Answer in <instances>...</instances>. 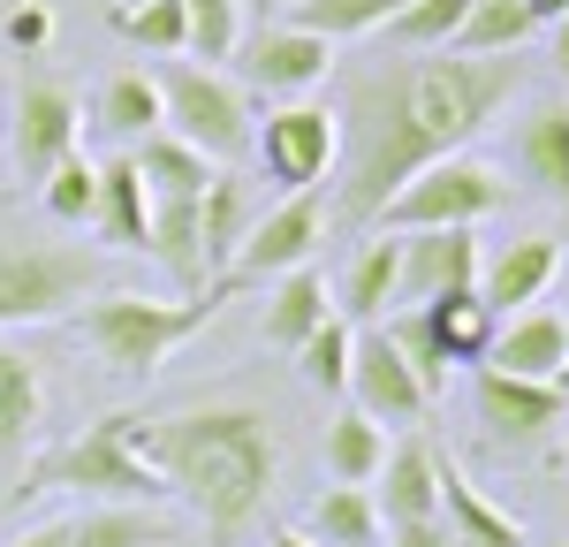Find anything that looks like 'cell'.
Listing matches in <instances>:
<instances>
[{"mask_svg": "<svg viewBox=\"0 0 569 547\" xmlns=\"http://www.w3.org/2000/svg\"><path fill=\"white\" fill-rule=\"evenodd\" d=\"M525 91L517 53H395L380 69H357L335 122H342V198L335 228L380 221L402 182L448 152H471V137Z\"/></svg>", "mask_w": 569, "mask_h": 547, "instance_id": "1", "label": "cell"}, {"mask_svg": "<svg viewBox=\"0 0 569 547\" xmlns=\"http://www.w3.org/2000/svg\"><path fill=\"white\" fill-rule=\"evenodd\" d=\"M130 449L168 479V501L198 517L206 547H243L259 533L273 479H281V441L273 418L251 404H198L168 418H137Z\"/></svg>", "mask_w": 569, "mask_h": 547, "instance_id": "2", "label": "cell"}, {"mask_svg": "<svg viewBox=\"0 0 569 547\" xmlns=\"http://www.w3.org/2000/svg\"><path fill=\"white\" fill-rule=\"evenodd\" d=\"M130 426H137V410H107L84 434L39 449L16 471V495H84V501H114V509H160L168 479L130 449Z\"/></svg>", "mask_w": 569, "mask_h": 547, "instance_id": "3", "label": "cell"}, {"mask_svg": "<svg viewBox=\"0 0 569 547\" xmlns=\"http://www.w3.org/2000/svg\"><path fill=\"white\" fill-rule=\"evenodd\" d=\"M228 297H236L228 281H206V289L182 297V305H168V297H137V289H99V297L77 305V327H84L91 358L107 365V372L144 380V372H160V365L176 358V350L220 312V305H228Z\"/></svg>", "mask_w": 569, "mask_h": 547, "instance_id": "4", "label": "cell"}, {"mask_svg": "<svg viewBox=\"0 0 569 547\" xmlns=\"http://www.w3.org/2000/svg\"><path fill=\"white\" fill-rule=\"evenodd\" d=\"M509 206V176L479 160V152H448L433 168H418V176L395 190L388 206H380V236H426V228H479L486 213H501Z\"/></svg>", "mask_w": 569, "mask_h": 547, "instance_id": "5", "label": "cell"}, {"mask_svg": "<svg viewBox=\"0 0 569 547\" xmlns=\"http://www.w3.org/2000/svg\"><path fill=\"white\" fill-rule=\"evenodd\" d=\"M160 130H176L182 145H198L213 168H236V160H251V99L236 77H220L206 61H168L160 77Z\"/></svg>", "mask_w": 569, "mask_h": 547, "instance_id": "6", "label": "cell"}, {"mask_svg": "<svg viewBox=\"0 0 569 547\" xmlns=\"http://www.w3.org/2000/svg\"><path fill=\"white\" fill-rule=\"evenodd\" d=\"M99 297V259L77 243H0V327H46Z\"/></svg>", "mask_w": 569, "mask_h": 547, "instance_id": "7", "label": "cell"}, {"mask_svg": "<svg viewBox=\"0 0 569 547\" xmlns=\"http://www.w3.org/2000/svg\"><path fill=\"white\" fill-rule=\"evenodd\" d=\"M251 160L266 168V182H273L281 198L319 190V182L335 176V160H342V122H335V107H319V99H281L266 122H251Z\"/></svg>", "mask_w": 569, "mask_h": 547, "instance_id": "8", "label": "cell"}, {"mask_svg": "<svg viewBox=\"0 0 569 547\" xmlns=\"http://www.w3.org/2000/svg\"><path fill=\"white\" fill-rule=\"evenodd\" d=\"M327 243V206H319V190H297V198H281V206H266L259 228L243 236V251L228 259V289H259V281H281V274L311 267V251Z\"/></svg>", "mask_w": 569, "mask_h": 547, "instance_id": "9", "label": "cell"}, {"mask_svg": "<svg viewBox=\"0 0 569 547\" xmlns=\"http://www.w3.org/2000/svg\"><path fill=\"white\" fill-rule=\"evenodd\" d=\"M8 152H16V176L23 182H46L77 152V91L61 84V77H23V84H16Z\"/></svg>", "mask_w": 569, "mask_h": 547, "instance_id": "10", "label": "cell"}, {"mask_svg": "<svg viewBox=\"0 0 569 547\" xmlns=\"http://www.w3.org/2000/svg\"><path fill=\"white\" fill-rule=\"evenodd\" d=\"M471 404H479V426H486L493 449H539L569 418L555 380H517V372H493V365L471 372Z\"/></svg>", "mask_w": 569, "mask_h": 547, "instance_id": "11", "label": "cell"}, {"mask_svg": "<svg viewBox=\"0 0 569 547\" xmlns=\"http://www.w3.org/2000/svg\"><path fill=\"white\" fill-rule=\"evenodd\" d=\"M350 404L372 418V426H418L433 396L418 388V372L402 365V350L388 342V327H357L350 342Z\"/></svg>", "mask_w": 569, "mask_h": 547, "instance_id": "12", "label": "cell"}, {"mask_svg": "<svg viewBox=\"0 0 569 547\" xmlns=\"http://www.w3.org/2000/svg\"><path fill=\"white\" fill-rule=\"evenodd\" d=\"M236 69H243V84L266 91V99H305L311 84H327L335 46L311 39V31H297V23H266V31H243Z\"/></svg>", "mask_w": 569, "mask_h": 547, "instance_id": "13", "label": "cell"}, {"mask_svg": "<svg viewBox=\"0 0 569 547\" xmlns=\"http://www.w3.org/2000/svg\"><path fill=\"white\" fill-rule=\"evenodd\" d=\"M479 236L471 228H426V236H402V289L395 305H433L448 289H479Z\"/></svg>", "mask_w": 569, "mask_h": 547, "instance_id": "14", "label": "cell"}, {"mask_svg": "<svg viewBox=\"0 0 569 547\" xmlns=\"http://www.w3.org/2000/svg\"><path fill=\"white\" fill-rule=\"evenodd\" d=\"M555 274H562V243L555 236H517V243H501L493 259H479V297L486 312H525L539 305L547 289H555Z\"/></svg>", "mask_w": 569, "mask_h": 547, "instance_id": "15", "label": "cell"}, {"mask_svg": "<svg viewBox=\"0 0 569 547\" xmlns=\"http://www.w3.org/2000/svg\"><path fill=\"white\" fill-rule=\"evenodd\" d=\"M433 487H440V533H448V540H463V547H531L525 525H517L509 509H493L448 449H433Z\"/></svg>", "mask_w": 569, "mask_h": 547, "instance_id": "16", "label": "cell"}, {"mask_svg": "<svg viewBox=\"0 0 569 547\" xmlns=\"http://www.w3.org/2000/svg\"><path fill=\"white\" fill-rule=\"evenodd\" d=\"M517 176H525L539 198L569 206V99L562 91L531 99L525 115H517Z\"/></svg>", "mask_w": 569, "mask_h": 547, "instance_id": "17", "label": "cell"}, {"mask_svg": "<svg viewBox=\"0 0 569 547\" xmlns=\"http://www.w3.org/2000/svg\"><path fill=\"white\" fill-rule=\"evenodd\" d=\"M259 190H251V176H236V168H220L213 182H206V198H198V243H206V281H220L228 274V259L243 251V236L259 228Z\"/></svg>", "mask_w": 569, "mask_h": 547, "instance_id": "18", "label": "cell"}, {"mask_svg": "<svg viewBox=\"0 0 569 547\" xmlns=\"http://www.w3.org/2000/svg\"><path fill=\"white\" fill-rule=\"evenodd\" d=\"M380 479H388V487H380V525H433L440 517V487H433V441H426V434H410V441H395L388 449V464H380Z\"/></svg>", "mask_w": 569, "mask_h": 547, "instance_id": "19", "label": "cell"}, {"mask_svg": "<svg viewBox=\"0 0 569 547\" xmlns=\"http://www.w3.org/2000/svg\"><path fill=\"white\" fill-rule=\"evenodd\" d=\"M327 274L319 267H297V274H281L273 289H266V319H259V335H266V350H281V358H297L311 335L327 327Z\"/></svg>", "mask_w": 569, "mask_h": 547, "instance_id": "20", "label": "cell"}, {"mask_svg": "<svg viewBox=\"0 0 569 547\" xmlns=\"http://www.w3.org/2000/svg\"><path fill=\"white\" fill-rule=\"evenodd\" d=\"M486 365H493V372H517V380H555V372L569 365L562 312H517L509 327H493Z\"/></svg>", "mask_w": 569, "mask_h": 547, "instance_id": "21", "label": "cell"}, {"mask_svg": "<svg viewBox=\"0 0 569 547\" xmlns=\"http://www.w3.org/2000/svg\"><path fill=\"white\" fill-rule=\"evenodd\" d=\"M91 221H99V236H107L114 251H144V243H152V190H144L130 152L99 168V206H91Z\"/></svg>", "mask_w": 569, "mask_h": 547, "instance_id": "22", "label": "cell"}, {"mask_svg": "<svg viewBox=\"0 0 569 547\" xmlns=\"http://www.w3.org/2000/svg\"><path fill=\"white\" fill-rule=\"evenodd\" d=\"M395 289H402V236H372L342 274V319L350 327H380L395 312Z\"/></svg>", "mask_w": 569, "mask_h": 547, "instance_id": "23", "label": "cell"}, {"mask_svg": "<svg viewBox=\"0 0 569 547\" xmlns=\"http://www.w3.org/2000/svg\"><path fill=\"white\" fill-rule=\"evenodd\" d=\"M46 418V380L23 350H0V471H23V449Z\"/></svg>", "mask_w": 569, "mask_h": 547, "instance_id": "24", "label": "cell"}, {"mask_svg": "<svg viewBox=\"0 0 569 547\" xmlns=\"http://www.w3.org/2000/svg\"><path fill=\"white\" fill-rule=\"evenodd\" d=\"M418 312H426V327H433V342H440V358H448V365H486L493 327H501V319L486 312L479 289H448V297L418 305Z\"/></svg>", "mask_w": 569, "mask_h": 547, "instance_id": "25", "label": "cell"}, {"mask_svg": "<svg viewBox=\"0 0 569 547\" xmlns=\"http://www.w3.org/2000/svg\"><path fill=\"white\" fill-rule=\"evenodd\" d=\"M160 267L176 274L182 297L206 289V243H198V198H152V243H144Z\"/></svg>", "mask_w": 569, "mask_h": 547, "instance_id": "26", "label": "cell"}, {"mask_svg": "<svg viewBox=\"0 0 569 547\" xmlns=\"http://www.w3.org/2000/svg\"><path fill=\"white\" fill-rule=\"evenodd\" d=\"M69 547H176V517H168V509L84 501V509L69 517Z\"/></svg>", "mask_w": 569, "mask_h": 547, "instance_id": "27", "label": "cell"}, {"mask_svg": "<svg viewBox=\"0 0 569 547\" xmlns=\"http://www.w3.org/2000/svg\"><path fill=\"white\" fill-rule=\"evenodd\" d=\"M305 540L311 547H388V525H380L372 487H327V495L311 501Z\"/></svg>", "mask_w": 569, "mask_h": 547, "instance_id": "28", "label": "cell"}, {"mask_svg": "<svg viewBox=\"0 0 569 547\" xmlns=\"http://www.w3.org/2000/svg\"><path fill=\"white\" fill-rule=\"evenodd\" d=\"M130 160H137V176H144V190H152V198H206V182L220 176L213 160H206L198 145H182L176 130H152Z\"/></svg>", "mask_w": 569, "mask_h": 547, "instance_id": "29", "label": "cell"}, {"mask_svg": "<svg viewBox=\"0 0 569 547\" xmlns=\"http://www.w3.org/2000/svg\"><path fill=\"white\" fill-rule=\"evenodd\" d=\"M380 464H388V426H372L357 404L335 410L327 418V479L335 487H372Z\"/></svg>", "mask_w": 569, "mask_h": 547, "instance_id": "30", "label": "cell"}, {"mask_svg": "<svg viewBox=\"0 0 569 547\" xmlns=\"http://www.w3.org/2000/svg\"><path fill=\"white\" fill-rule=\"evenodd\" d=\"M395 16H402V0H297V8H281V23H297V31H311V39H327V46L388 31Z\"/></svg>", "mask_w": 569, "mask_h": 547, "instance_id": "31", "label": "cell"}, {"mask_svg": "<svg viewBox=\"0 0 569 547\" xmlns=\"http://www.w3.org/2000/svg\"><path fill=\"white\" fill-rule=\"evenodd\" d=\"M539 23H531L525 0H471V16H463V31L448 53H517Z\"/></svg>", "mask_w": 569, "mask_h": 547, "instance_id": "32", "label": "cell"}, {"mask_svg": "<svg viewBox=\"0 0 569 547\" xmlns=\"http://www.w3.org/2000/svg\"><path fill=\"white\" fill-rule=\"evenodd\" d=\"M160 122H168V115H160V84H152L144 69L107 77V91H99V130H114V137H152Z\"/></svg>", "mask_w": 569, "mask_h": 547, "instance_id": "33", "label": "cell"}, {"mask_svg": "<svg viewBox=\"0 0 569 547\" xmlns=\"http://www.w3.org/2000/svg\"><path fill=\"white\" fill-rule=\"evenodd\" d=\"M463 16H471V0H402L388 39H395V53H448L456 31H463Z\"/></svg>", "mask_w": 569, "mask_h": 547, "instance_id": "34", "label": "cell"}, {"mask_svg": "<svg viewBox=\"0 0 569 547\" xmlns=\"http://www.w3.org/2000/svg\"><path fill=\"white\" fill-rule=\"evenodd\" d=\"M380 327H388V342L402 350V365L418 372V388H426V396L440 404V396H448V372H456V365L440 358V342H433V327H426V312H418V305H395Z\"/></svg>", "mask_w": 569, "mask_h": 547, "instance_id": "35", "label": "cell"}, {"mask_svg": "<svg viewBox=\"0 0 569 547\" xmlns=\"http://www.w3.org/2000/svg\"><path fill=\"white\" fill-rule=\"evenodd\" d=\"M114 39L144 46V53H190L182 0H130V8H114Z\"/></svg>", "mask_w": 569, "mask_h": 547, "instance_id": "36", "label": "cell"}, {"mask_svg": "<svg viewBox=\"0 0 569 547\" xmlns=\"http://www.w3.org/2000/svg\"><path fill=\"white\" fill-rule=\"evenodd\" d=\"M350 342H357L350 319H327L305 350H297V372H305L311 396H350Z\"/></svg>", "mask_w": 569, "mask_h": 547, "instance_id": "37", "label": "cell"}, {"mask_svg": "<svg viewBox=\"0 0 569 547\" xmlns=\"http://www.w3.org/2000/svg\"><path fill=\"white\" fill-rule=\"evenodd\" d=\"M39 206H46V221L84 228V221H91V206H99V168H91L84 152H69V160H61V168L39 182Z\"/></svg>", "mask_w": 569, "mask_h": 547, "instance_id": "38", "label": "cell"}, {"mask_svg": "<svg viewBox=\"0 0 569 547\" xmlns=\"http://www.w3.org/2000/svg\"><path fill=\"white\" fill-rule=\"evenodd\" d=\"M182 23H190V53L206 69L236 61V46H243V0H182Z\"/></svg>", "mask_w": 569, "mask_h": 547, "instance_id": "39", "label": "cell"}, {"mask_svg": "<svg viewBox=\"0 0 569 547\" xmlns=\"http://www.w3.org/2000/svg\"><path fill=\"white\" fill-rule=\"evenodd\" d=\"M0 39H8V53L39 61L46 46H53V16H46L39 0H23V8H8V16H0Z\"/></svg>", "mask_w": 569, "mask_h": 547, "instance_id": "40", "label": "cell"}, {"mask_svg": "<svg viewBox=\"0 0 569 547\" xmlns=\"http://www.w3.org/2000/svg\"><path fill=\"white\" fill-rule=\"evenodd\" d=\"M388 547H463V540H448V533H440V517H433V525H395Z\"/></svg>", "mask_w": 569, "mask_h": 547, "instance_id": "41", "label": "cell"}, {"mask_svg": "<svg viewBox=\"0 0 569 547\" xmlns=\"http://www.w3.org/2000/svg\"><path fill=\"white\" fill-rule=\"evenodd\" d=\"M8 547H69V517H53V525H31L23 540H8Z\"/></svg>", "mask_w": 569, "mask_h": 547, "instance_id": "42", "label": "cell"}, {"mask_svg": "<svg viewBox=\"0 0 569 547\" xmlns=\"http://www.w3.org/2000/svg\"><path fill=\"white\" fill-rule=\"evenodd\" d=\"M525 8H531V23H562L569 16V0H525Z\"/></svg>", "mask_w": 569, "mask_h": 547, "instance_id": "43", "label": "cell"}, {"mask_svg": "<svg viewBox=\"0 0 569 547\" xmlns=\"http://www.w3.org/2000/svg\"><path fill=\"white\" fill-rule=\"evenodd\" d=\"M547 31H555V69L569 77V16H562V23H547Z\"/></svg>", "mask_w": 569, "mask_h": 547, "instance_id": "44", "label": "cell"}, {"mask_svg": "<svg viewBox=\"0 0 569 547\" xmlns=\"http://www.w3.org/2000/svg\"><path fill=\"white\" fill-rule=\"evenodd\" d=\"M266 547H311V540H305V533H273Z\"/></svg>", "mask_w": 569, "mask_h": 547, "instance_id": "45", "label": "cell"}, {"mask_svg": "<svg viewBox=\"0 0 569 547\" xmlns=\"http://www.w3.org/2000/svg\"><path fill=\"white\" fill-rule=\"evenodd\" d=\"M555 396H562V404H569V365H562V372H555Z\"/></svg>", "mask_w": 569, "mask_h": 547, "instance_id": "46", "label": "cell"}, {"mask_svg": "<svg viewBox=\"0 0 569 547\" xmlns=\"http://www.w3.org/2000/svg\"><path fill=\"white\" fill-rule=\"evenodd\" d=\"M266 8H273V16H281V8H297V0H266Z\"/></svg>", "mask_w": 569, "mask_h": 547, "instance_id": "47", "label": "cell"}, {"mask_svg": "<svg viewBox=\"0 0 569 547\" xmlns=\"http://www.w3.org/2000/svg\"><path fill=\"white\" fill-rule=\"evenodd\" d=\"M0 206H16V198H8V190H0Z\"/></svg>", "mask_w": 569, "mask_h": 547, "instance_id": "48", "label": "cell"}, {"mask_svg": "<svg viewBox=\"0 0 569 547\" xmlns=\"http://www.w3.org/2000/svg\"><path fill=\"white\" fill-rule=\"evenodd\" d=\"M562 342H569V319H562Z\"/></svg>", "mask_w": 569, "mask_h": 547, "instance_id": "49", "label": "cell"}, {"mask_svg": "<svg viewBox=\"0 0 569 547\" xmlns=\"http://www.w3.org/2000/svg\"><path fill=\"white\" fill-rule=\"evenodd\" d=\"M562 319H569V312H562Z\"/></svg>", "mask_w": 569, "mask_h": 547, "instance_id": "50", "label": "cell"}]
</instances>
